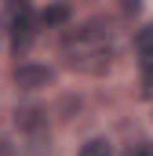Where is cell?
I'll return each instance as SVG.
<instances>
[{
    "mask_svg": "<svg viewBox=\"0 0 153 156\" xmlns=\"http://www.w3.org/2000/svg\"><path fill=\"white\" fill-rule=\"evenodd\" d=\"M7 26H11V47H15V55H22L33 44V37H37V15H33V7L29 4L7 7Z\"/></svg>",
    "mask_w": 153,
    "mask_h": 156,
    "instance_id": "7a4b0ae2",
    "label": "cell"
},
{
    "mask_svg": "<svg viewBox=\"0 0 153 156\" xmlns=\"http://www.w3.org/2000/svg\"><path fill=\"white\" fill-rule=\"evenodd\" d=\"M80 156H113V153H110V142L95 138V142H88V145L80 149Z\"/></svg>",
    "mask_w": 153,
    "mask_h": 156,
    "instance_id": "8992f818",
    "label": "cell"
},
{
    "mask_svg": "<svg viewBox=\"0 0 153 156\" xmlns=\"http://www.w3.org/2000/svg\"><path fill=\"white\" fill-rule=\"evenodd\" d=\"M124 156H153V145L150 142H131V145L124 149Z\"/></svg>",
    "mask_w": 153,
    "mask_h": 156,
    "instance_id": "52a82bcc",
    "label": "cell"
},
{
    "mask_svg": "<svg viewBox=\"0 0 153 156\" xmlns=\"http://www.w3.org/2000/svg\"><path fill=\"white\" fill-rule=\"evenodd\" d=\"M15 83L22 91H40V87L51 83V69L47 66H18L15 69Z\"/></svg>",
    "mask_w": 153,
    "mask_h": 156,
    "instance_id": "3957f363",
    "label": "cell"
},
{
    "mask_svg": "<svg viewBox=\"0 0 153 156\" xmlns=\"http://www.w3.org/2000/svg\"><path fill=\"white\" fill-rule=\"evenodd\" d=\"M62 55H66V66L76 73H106L110 62H113V33L110 26L102 22H88L80 29H69L62 40Z\"/></svg>",
    "mask_w": 153,
    "mask_h": 156,
    "instance_id": "6da1fadb",
    "label": "cell"
},
{
    "mask_svg": "<svg viewBox=\"0 0 153 156\" xmlns=\"http://www.w3.org/2000/svg\"><path fill=\"white\" fill-rule=\"evenodd\" d=\"M69 18H73V11H69L66 4H47V7L40 11V22H44V26H66Z\"/></svg>",
    "mask_w": 153,
    "mask_h": 156,
    "instance_id": "5b68a950",
    "label": "cell"
},
{
    "mask_svg": "<svg viewBox=\"0 0 153 156\" xmlns=\"http://www.w3.org/2000/svg\"><path fill=\"white\" fill-rule=\"evenodd\" d=\"M135 55H139L142 69H150V73H153V22L139 29V37H135Z\"/></svg>",
    "mask_w": 153,
    "mask_h": 156,
    "instance_id": "277c9868",
    "label": "cell"
}]
</instances>
